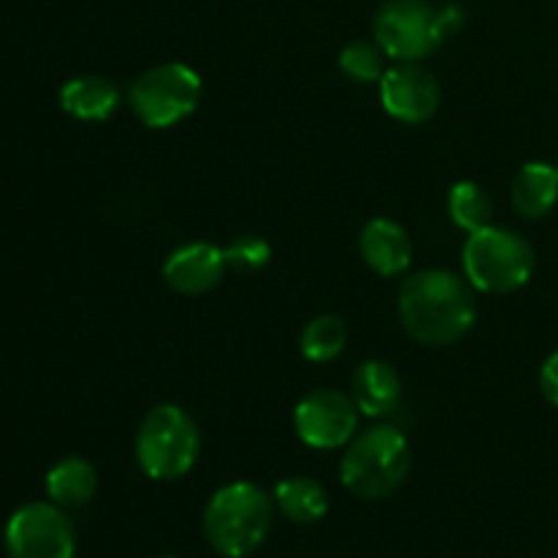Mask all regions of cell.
<instances>
[{
  "instance_id": "1",
  "label": "cell",
  "mask_w": 558,
  "mask_h": 558,
  "mask_svg": "<svg viewBox=\"0 0 558 558\" xmlns=\"http://www.w3.org/2000/svg\"><path fill=\"white\" fill-rule=\"evenodd\" d=\"M472 283L445 267L420 270L398 292V316L409 338L423 347H450L477 319Z\"/></svg>"
},
{
  "instance_id": "2",
  "label": "cell",
  "mask_w": 558,
  "mask_h": 558,
  "mask_svg": "<svg viewBox=\"0 0 558 558\" xmlns=\"http://www.w3.org/2000/svg\"><path fill=\"white\" fill-rule=\"evenodd\" d=\"M276 499L254 483H229L207 501L202 529L223 558H245L262 548L276 521Z\"/></svg>"
},
{
  "instance_id": "3",
  "label": "cell",
  "mask_w": 558,
  "mask_h": 558,
  "mask_svg": "<svg viewBox=\"0 0 558 558\" xmlns=\"http://www.w3.org/2000/svg\"><path fill=\"white\" fill-rule=\"evenodd\" d=\"M466 22L461 5L434 9L428 0H385L374 16V41L398 63H420Z\"/></svg>"
},
{
  "instance_id": "4",
  "label": "cell",
  "mask_w": 558,
  "mask_h": 558,
  "mask_svg": "<svg viewBox=\"0 0 558 558\" xmlns=\"http://www.w3.org/2000/svg\"><path fill=\"white\" fill-rule=\"evenodd\" d=\"M412 450L409 439L392 425L357 430L341 458V485L352 496L379 501L396 494L409 477Z\"/></svg>"
},
{
  "instance_id": "5",
  "label": "cell",
  "mask_w": 558,
  "mask_h": 558,
  "mask_svg": "<svg viewBox=\"0 0 558 558\" xmlns=\"http://www.w3.org/2000/svg\"><path fill=\"white\" fill-rule=\"evenodd\" d=\"M202 439L194 417L174 403L150 409L136 428V463L142 474L158 483L185 477L199 461Z\"/></svg>"
},
{
  "instance_id": "6",
  "label": "cell",
  "mask_w": 558,
  "mask_h": 558,
  "mask_svg": "<svg viewBox=\"0 0 558 558\" xmlns=\"http://www.w3.org/2000/svg\"><path fill=\"white\" fill-rule=\"evenodd\" d=\"M537 267L532 243L505 227H485L463 245V276L485 294H510L526 287Z\"/></svg>"
},
{
  "instance_id": "7",
  "label": "cell",
  "mask_w": 558,
  "mask_h": 558,
  "mask_svg": "<svg viewBox=\"0 0 558 558\" xmlns=\"http://www.w3.org/2000/svg\"><path fill=\"white\" fill-rule=\"evenodd\" d=\"M202 76L185 63H161L142 71L129 87V107L147 129H172L196 112Z\"/></svg>"
},
{
  "instance_id": "8",
  "label": "cell",
  "mask_w": 558,
  "mask_h": 558,
  "mask_svg": "<svg viewBox=\"0 0 558 558\" xmlns=\"http://www.w3.org/2000/svg\"><path fill=\"white\" fill-rule=\"evenodd\" d=\"M9 558H74L76 537L63 507L33 501L5 523Z\"/></svg>"
},
{
  "instance_id": "9",
  "label": "cell",
  "mask_w": 558,
  "mask_h": 558,
  "mask_svg": "<svg viewBox=\"0 0 558 558\" xmlns=\"http://www.w3.org/2000/svg\"><path fill=\"white\" fill-rule=\"evenodd\" d=\"M360 417L363 414L349 392L322 387L294 407L292 425L303 445L314 450H341L357 436Z\"/></svg>"
},
{
  "instance_id": "10",
  "label": "cell",
  "mask_w": 558,
  "mask_h": 558,
  "mask_svg": "<svg viewBox=\"0 0 558 558\" xmlns=\"http://www.w3.org/2000/svg\"><path fill=\"white\" fill-rule=\"evenodd\" d=\"M379 98L392 120L407 125H420L430 120L439 109V82L425 65L396 63L379 80Z\"/></svg>"
},
{
  "instance_id": "11",
  "label": "cell",
  "mask_w": 558,
  "mask_h": 558,
  "mask_svg": "<svg viewBox=\"0 0 558 558\" xmlns=\"http://www.w3.org/2000/svg\"><path fill=\"white\" fill-rule=\"evenodd\" d=\"M227 254H223L221 245L207 243V240H194V243H185L180 248H174L172 254L163 262V281L180 294H207L210 289H216L221 283V278L227 276Z\"/></svg>"
},
{
  "instance_id": "12",
  "label": "cell",
  "mask_w": 558,
  "mask_h": 558,
  "mask_svg": "<svg viewBox=\"0 0 558 558\" xmlns=\"http://www.w3.org/2000/svg\"><path fill=\"white\" fill-rule=\"evenodd\" d=\"M414 245L407 229L390 218H374L360 232V256L381 278L403 276L412 265Z\"/></svg>"
},
{
  "instance_id": "13",
  "label": "cell",
  "mask_w": 558,
  "mask_h": 558,
  "mask_svg": "<svg viewBox=\"0 0 558 558\" xmlns=\"http://www.w3.org/2000/svg\"><path fill=\"white\" fill-rule=\"evenodd\" d=\"M360 414L371 420L390 417L403 396V385L398 371L385 360H365L352 376V392Z\"/></svg>"
},
{
  "instance_id": "14",
  "label": "cell",
  "mask_w": 558,
  "mask_h": 558,
  "mask_svg": "<svg viewBox=\"0 0 558 558\" xmlns=\"http://www.w3.org/2000/svg\"><path fill=\"white\" fill-rule=\"evenodd\" d=\"M123 104V93L112 80L98 74H82L74 76L60 90V107L69 112L71 118L85 120V123H98V120H109Z\"/></svg>"
},
{
  "instance_id": "15",
  "label": "cell",
  "mask_w": 558,
  "mask_h": 558,
  "mask_svg": "<svg viewBox=\"0 0 558 558\" xmlns=\"http://www.w3.org/2000/svg\"><path fill=\"white\" fill-rule=\"evenodd\" d=\"M512 207L523 218H545L558 202V172L554 163L529 161L512 178Z\"/></svg>"
},
{
  "instance_id": "16",
  "label": "cell",
  "mask_w": 558,
  "mask_h": 558,
  "mask_svg": "<svg viewBox=\"0 0 558 558\" xmlns=\"http://www.w3.org/2000/svg\"><path fill=\"white\" fill-rule=\"evenodd\" d=\"M98 472L85 458H63L47 474V496L63 510H80L96 496Z\"/></svg>"
},
{
  "instance_id": "17",
  "label": "cell",
  "mask_w": 558,
  "mask_h": 558,
  "mask_svg": "<svg viewBox=\"0 0 558 558\" xmlns=\"http://www.w3.org/2000/svg\"><path fill=\"white\" fill-rule=\"evenodd\" d=\"M272 499L276 507L281 510V515L287 521L298 523V526H311V523H319L327 515V490L319 480L314 477H289L281 480L272 490Z\"/></svg>"
},
{
  "instance_id": "18",
  "label": "cell",
  "mask_w": 558,
  "mask_h": 558,
  "mask_svg": "<svg viewBox=\"0 0 558 558\" xmlns=\"http://www.w3.org/2000/svg\"><path fill=\"white\" fill-rule=\"evenodd\" d=\"M447 213H450L452 223L463 229L466 234L480 232V229L490 227V216H494V202H490L488 191L474 180H461L447 194Z\"/></svg>"
},
{
  "instance_id": "19",
  "label": "cell",
  "mask_w": 558,
  "mask_h": 558,
  "mask_svg": "<svg viewBox=\"0 0 558 558\" xmlns=\"http://www.w3.org/2000/svg\"><path fill=\"white\" fill-rule=\"evenodd\" d=\"M347 322L336 314L314 316L303 327L300 336V352L311 363H330L347 349Z\"/></svg>"
},
{
  "instance_id": "20",
  "label": "cell",
  "mask_w": 558,
  "mask_h": 558,
  "mask_svg": "<svg viewBox=\"0 0 558 558\" xmlns=\"http://www.w3.org/2000/svg\"><path fill=\"white\" fill-rule=\"evenodd\" d=\"M387 54L374 38H357V41H349L347 47L338 54V69L349 76L357 85H371V82H379L385 76Z\"/></svg>"
},
{
  "instance_id": "21",
  "label": "cell",
  "mask_w": 558,
  "mask_h": 558,
  "mask_svg": "<svg viewBox=\"0 0 558 558\" xmlns=\"http://www.w3.org/2000/svg\"><path fill=\"white\" fill-rule=\"evenodd\" d=\"M223 254H227L229 270L238 272H259L272 259L270 243L265 238H259V234H243V238L232 240L223 248Z\"/></svg>"
},
{
  "instance_id": "22",
  "label": "cell",
  "mask_w": 558,
  "mask_h": 558,
  "mask_svg": "<svg viewBox=\"0 0 558 558\" xmlns=\"http://www.w3.org/2000/svg\"><path fill=\"white\" fill-rule=\"evenodd\" d=\"M539 390H543L545 401L558 407V349L539 368Z\"/></svg>"
},
{
  "instance_id": "23",
  "label": "cell",
  "mask_w": 558,
  "mask_h": 558,
  "mask_svg": "<svg viewBox=\"0 0 558 558\" xmlns=\"http://www.w3.org/2000/svg\"><path fill=\"white\" fill-rule=\"evenodd\" d=\"M158 558H178V556H158Z\"/></svg>"
},
{
  "instance_id": "24",
  "label": "cell",
  "mask_w": 558,
  "mask_h": 558,
  "mask_svg": "<svg viewBox=\"0 0 558 558\" xmlns=\"http://www.w3.org/2000/svg\"><path fill=\"white\" fill-rule=\"evenodd\" d=\"M554 167H556V172H558V161H556V163H554Z\"/></svg>"
}]
</instances>
